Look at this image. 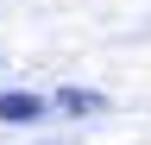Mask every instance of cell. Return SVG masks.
I'll list each match as a JSON object with an SVG mask.
<instances>
[{"label": "cell", "mask_w": 151, "mask_h": 145, "mask_svg": "<svg viewBox=\"0 0 151 145\" xmlns=\"http://www.w3.org/2000/svg\"><path fill=\"white\" fill-rule=\"evenodd\" d=\"M38 114H44L38 95H0V120H38Z\"/></svg>", "instance_id": "1"}, {"label": "cell", "mask_w": 151, "mask_h": 145, "mask_svg": "<svg viewBox=\"0 0 151 145\" xmlns=\"http://www.w3.org/2000/svg\"><path fill=\"white\" fill-rule=\"evenodd\" d=\"M57 107H63V114H88V107H101V101H94V95H69V88H63Z\"/></svg>", "instance_id": "2"}]
</instances>
